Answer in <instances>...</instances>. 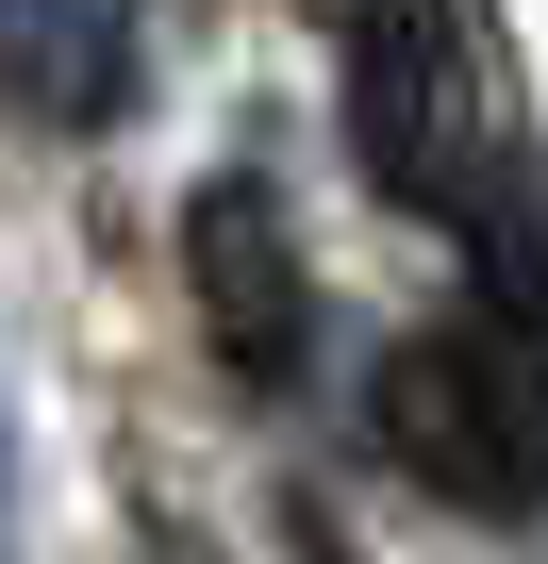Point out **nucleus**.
Returning a JSON list of instances; mask_svg holds the SVG:
<instances>
[{
  "label": "nucleus",
  "mask_w": 548,
  "mask_h": 564,
  "mask_svg": "<svg viewBox=\"0 0 548 564\" xmlns=\"http://www.w3.org/2000/svg\"><path fill=\"white\" fill-rule=\"evenodd\" d=\"M350 51V133L399 216H482L498 199V84H482V0H366Z\"/></svg>",
  "instance_id": "nucleus-1"
},
{
  "label": "nucleus",
  "mask_w": 548,
  "mask_h": 564,
  "mask_svg": "<svg viewBox=\"0 0 548 564\" xmlns=\"http://www.w3.org/2000/svg\"><path fill=\"white\" fill-rule=\"evenodd\" d=\"M366 432H383V465H416L465 514L548 498V366L515 333H399L383 382H366Z\"/></svg>",
  "instance_id": "nucleus-2"
},
{
  "label": "nucleus",
  "mask_w": 548,
  "mask_h": 564,
  "mask_svg": "<svg viewBox=\"0 0 548 564\" xmlns=\"http://www.w3.org/2000/svg\"><path fill=\"white\" fill-rule=\"evenodd\" d=\"M183 282H200L216 366H233L249 399H283L300 349H316V282H300V232H283V199H266L249 166H216V183L183 199Z\"/></svg>",
  "instance_id": "nucleus-3"
},
{
  "label": "nucleus",
  "mask_w": 548,
  "mask_h": 564,
  "mask_svg": "<svg viewBox=\"0 0 548 564\" xmlns=\"http://www.w3.org/2000/svg\"><path fill=\"white\" fill-rule=\"evenodd\" d=\"M133 51H150V0H0V84L51 133L133 117Z\"/></svg>",
  "instance_id": "nucleus-4"
},
{
  "label": "nucleus",
  "mask_w": 548,
  "mask_h": 564,
  "mask_svg": "<svg viewBox=\"0 0 548 564\" xmlns=\"http://www.w3.org/2000/svg\"><path fill=\"white\" fill-rule=\"evenodd\" d=\"M350 18H366V0H316V34H350Z\"/></svg>",
  "instance_id": "nucleus-5"
},
{
  "label": "nucleus",
  "mask_w": 548,
  "mask_h": 564,
  "mask_svg": "<svg viewBox=\"0 0 548 564\" xmlns=\"http://www.w3.org/2000/svg\"><path fill=\"white\" fill-rule=\"evenodd\" d=\"M0 514H18V448H0Z\"/></svg>",
  "instance_id": "nucleus-6"
}]
</instances>
